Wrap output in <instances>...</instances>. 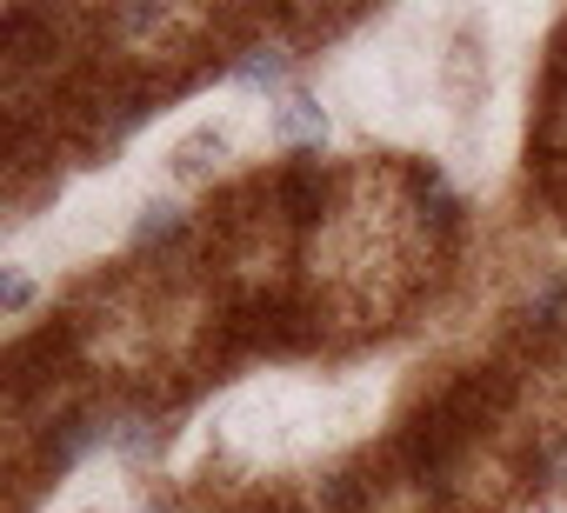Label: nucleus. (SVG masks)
<instances>
[{"label": "nucleus", "instance_id": "obj_1", "mask_svg": "<svg viewBox=\"0 0 567 513\" xmlns=\"http://www.w3.org/2000/svg\"><path fill=\"white\" fill-rule=\"evenodd\" d=\"M274 140L280 147H321L328 140V107L315 94H280L274 101Z\"/></svg>", "mask_w": 567, "mask_h": 513}, {"label": "nucleus", "instance_id": "obj_2", "mask_svg": "<svg viewBox=\"0 0 567 513\" xmlns=\"http://www.w3.org/2000/svg\"><path fill=\"white\" fill-rule=\"evenodd\" d=\"M220 154H227V127H214V121H207V127H194V134L174 147V174H181V180H187V174H207Z\"/></svg>", "mask_w": 567, "mask_h": 513}, {"label": "nucleus", "instance_id": "obj_3", "mask_svg": "<svg viewBox=\"0 0 567 513\" xmlns=\"http://www.w3.org/2000/svg\"><path fill=\"white\" fill-rule=\"evenodd\" d=\"M240 87H280V74H288V54L280 48H240V61L227 67Z\"/></svg>", "mask_w": 567, "mask_h": 513}, {"label": "nucleus", "instance_id": "obj_4", "mask_svg": "<svg viewBox=\"0 0 567 513\" xmlns=\"http://www.w3.org/2000/svg\"><path fill=\"white\" fill-rule=\"evenodd\" d=\"M174 233H181V207L147 200V207H141V220H134V240H141V247H161V240H174Z\"/></svg>", "mask_w": 567, "mask_h": 513}, {"label": "nucleus", "instance_id": "obj_5", "mask_svg": "<svg viewBox=\"0 0 567 513\" xmlns=\"http://www.w3.org/2000/svg\"><path fill=\"white\" fill-rule=\"evenodd\" d=\"M0 307H8V314H28V307H34V281H28V268H8V274H0Z\"/></svg>", "mask_w": 567, "mask_h": 513}, {"label": "nucleus", "instance_id": "obj_6", "mask_svg": "<svg viewBox=\"0 0 567 513\" xmlns=\"http://www.w3.org/2000/svg\"><path fill=\"white\" fill-rule=\"evenodd\" d=\"M315 200H321V174H315V167H301V174L288 180V207L308 220V213H315Z\"/></svg>", "mask_w": 567, "mask_h": 513}, {"label": "nucleus", "instance_id": "obj_7", "mask_svg": "<svg viewBox=\"0 0 567 513\" xmlns=\"http://www.w3.org/2000/svg\"><path fill=\"white\" fill-rule=\"evenodd\" d=\"M81 513H101V506H81Z\"/></svg>", "mask_w": 567, "mask_h": 513}]
</instances>
